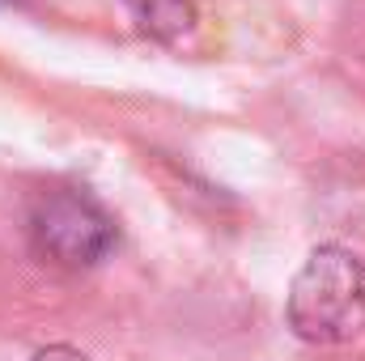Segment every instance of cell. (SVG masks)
Segmentation results:
<instances>
[{
    "mask_svg": "<svg viewBox=\"0 0 365 361\" xmlns=\"http://www.w3.org/2000/svg\"><path fill=\"white\" fill-rule=\"evenodd\" d=\"M140 30L158 43H179L182 34L195 30V4L191 0H128Z\"/></svg>",
    "mask_w": 365,
    "mask_h": 361,
    "instance_id": "3957f363",
    "label": "cell"
},
{
    "mask_svg": "<svg viewBox=\"0 0 365 361\" xmlns=\"http://www.w3.org/2000/svg\"><path fill=\"white\" fill-rule=\"evenodd\" d=\"M289 327L306 345H349L365 332V260L349 247H319L289 285Z\"/></svg>",
    "mask_w": 365,
    "mask_h": 361,
    "instance_id": "6da1fadb",
    "label": "cell"
},
{
    "mask_svg": "<svg viewBox=\"0 0 365 361\" xmlns=\"http://www.w3.org/2000/svg\"><path fill=\"white\" fill-rule=\"evenodd\" d=\"M34 361H90V357L77 353V349H68V345H51V349H38Z\"/></svg>",
    "mask_w": 365,
    "mask_h": 361,
    "instance_id": "277c9868",
    "label": "cell"
},
{
    "mask_svg": "<svg viewBox=\"0 0 365 361\" xmlns=\"http://www.w3.org/2000/svg\"><path fill=\"white\" fill-rule=\"evenodd\" d=\"M30 243L60 268H93L115 251V221L90 195L56 187L30 204Z\"/></svg>",
    "mask_w": 365,
    "mask_h": 361,
    "instance_id": "7a4b0ae2",
    "label": "cell"
}]
</instances>
